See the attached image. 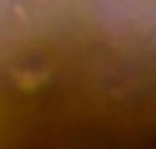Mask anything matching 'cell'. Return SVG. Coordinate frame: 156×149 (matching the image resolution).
Wrapping results in <instances>:
<instances>
[]
</instances>
